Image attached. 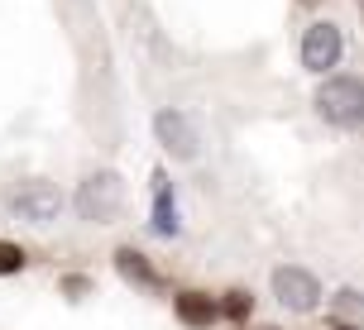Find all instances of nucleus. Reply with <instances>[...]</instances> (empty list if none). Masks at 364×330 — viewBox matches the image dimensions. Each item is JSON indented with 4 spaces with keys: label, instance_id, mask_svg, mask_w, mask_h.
<instances>
[{
    "label": "nucleus",
    "instance_id": "nucleus-1",
    "mask_svg": "<svg viewBox=\"0 0 364 330\" xmlns=\"http://www.w3.org/2000/svg\"><path fill=\"white\" fill-rule=\"evenodd\" d=\"M120 206H125V182H120V172H91L87 182L77 187V216L91 220V225H106V220L120 216Z\"/></svg>",
    "mask_w": 364,
    "mask_h": 330
},
{
    "label": "nucleus",
    "instance_id": "nucleus-2",
    "mask_svg": "<svg viewBox=\"0 0 364 330\" xmlns=\"http://www.w3.org/2000/svg\"><path fill=\"white\" fill-rule=\"evenodd\" d=\"M316 110L326 115L331 125L355 129L364 120V87H360V77H326L321 92H316Z\"/></svg>",
    "mask_w": 364,
    "mask_h": 330
},
{
    "label": "nucleus",
    "instance_id": "nucleus-3",
    "mask_svg": "<svg viewBox=\"0 0 364 330\" xmlns=\"http://www.w3.org/2000/svg\"><path fill=\"white\" fill-rule=\"evenodd\" d=\"M63 192H58L53 182H19L15 192H10V211H15L19 220H29V225H48V220L63 216Z\"/></svg>",
    "mask_w": 364,
    "mask_h": 330
},
{
    "label": "nucleus",
    "instance_id": "nucleus-4",
    "mask_svg": "<svg viewBox=\"0 0 364 330\" xmlns=\"http://www.w3.org/2000/svg\"><path fill=\"white\" fill-rule=\"evenodd\" d=\"M154 134H159V144H164L178 163H192V158L201 153L197 125H192L182 110H159V115H154Z\"/></svg>",
    "mask_w": 364,
    "mask_h": 330
},
{
    "label": "nucleus",
    "instance_id": "nucleus-5",
    "mask_svg": "<svg viewBox=\"0 0 364 330\" xmlns=\"http://www.w3.org/2000/svg\"><path fill=\"white\" fill-rule=\"evenodd\" d=\"M273 297L288 307V312H316L321 307V282L307 268H278L273 273Z\"/></svg>",
    "mask_w": 364,
    "mask_h": 330
},
{
    "label": "nucleus",
    "instance_id": "nucleus-6",
    "mask_svg": "<svg viewBox=\"0 0 364 330\" xmlns=\"http://www.w3.org/2000/svg\"><path fill=\"white\" fill-rule=\"evenodd\" d=\"M341 29L331 24V19H321V24H311L307 34H302V67L307 72H326V67H336L341 62Z\"/></svg>",
    "mask_w": 364,
    "mask_h": 330
},
{
    "label": "nucleus",
    "instance_id": "nucleus-7",
    "mask_svg": "<svg viewBox=\"0 0 364 330\" xmlns=\"http://www.w3.org/2000/svg\"><path fill=\"white\" fill-rule=\"evenodd\" d=\"M154 230H159L164 239H173L182 230L178 206H173V197H168V177L164 172H154Z\"/></svg>",
    "mask_w": 364,
    "mask_h": 330
},
{
    "label": "nucleus",
    "instance_id": "nucleus-8",
    "mask_svg": "<svg viewBox=\"0 0 364 330\" xmlns=\"http://www.w3.org/2000/svg\"><path fill=\"white\" fill-rule=\"evenodd\" d=\"M216 316H220V307H216L206 292H182V297H178V321H182V326L206 330Z\"/></svg>",
    "mask_w": 364,
    "mask_h": 330
},
{
    "label": "nucleus",
    "instance_id": "nucleus-9",
    "mask_svg": "<svg viewBox=\"0 0 364 330\" xmlns=\"http://www.w3.org/2000/svg\"><path fill=\"white\" fill-rule=\"evenodd\" d=\"M115 268H120V277L125 282H134V287H159V273L149 268V258L139 254V249H115Z\"/></svg>",
    "mask_w": 364,
    "mask_h": 330
},
{
    "label": "nucleus",
    "instance_id": "nucleus-10",
    "mask_svg": "<svg viewBox=\"0 0 364 330\" xmlns=\"http://www.w3.org/2000/svg\"><path fill=\"white\" fill-rule=\"evenodd\" d=\"M24 263H29V254H24L19 244H10V239H0V277L24 273Z\"/></svg>",
    "mask_w": 364,
    "mask_h": 330
},
{
    "label": "nucleus",
    "instance_id": "nucleus-11",
    "mask_svg": "<svg viewBox=\"0 0 364 330\" xmlns=\"http://www.w3.org/2000/svg\"><path fill=\"white\" fill-rule=\"evenodd\" d=\"M250 307H255V302H250V297H245V292H230V302H225V312L235 316V321H240V316H245V312H250Z\"/></svg>",
    "mask_w": 364,
    "mask_h": 330
},
{
    "label": "nucleus",
    "instance_id": "nucleus-12",
    "mask_svg": "<svg viewBox=\"0 0 364 330\" xmlns=\"http://www.w3.org/2000/svg\"><path fill=\"white\" fill-rule=\"evenodd\" d=\"M302 5H321V0H302Z\"/></svg>",
    "mask_w": 364,
    "mask_h": 330
},
{
    "label": "nucleus",
    "instance_id": "nucleus-13",
    "mask_svg": "<svg viewBox=\"0 0 364 330\" xmlns=\"http://www.w3.org/2000/svg\"><path fill=\"white\" fill-rule=\"evenodd\" d=\"M336 330H355V326H336Z\"/></svg>",
    "mask_w": 364,
    "mask_h": 330
},
{
    "label": "nucleus",
    "instance_id": "nucleus-14",
    "mask_svg": "<svg viewBox=\"0 0 364 330\" xmlns=\"http://www.w3.org/2000/svg\"><path fill=\"white\" fill-rule=\"evenodd\" d=\"M259 330H278V326H259Z\"/></svg>",
    "mask_w": 364,
    "mask_h": 330
}]
</instances>
